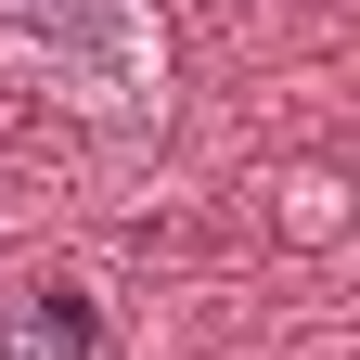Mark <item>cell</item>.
Listing matches in <instances>:
<instances>
[{
	"label": "cell",
	"instance_id": "7a4b0ae2",
	"mask_svg": "<svg viewBox=\"0 0 360 360\" xmlns=\"http://www.w3.org/2000/svg\"><path fill=\"white\" fill-rule=\"evenodd\" d=\"M0 360H103V309L77 283H13L0 296Z\"/></svg>",
	"mask_w": 360,
	"mask_h": 360
},
{
	"label": "cell",
	"instance_id": "6da1fadb",
	"mask_svg": "<svg viewBox=\"0 0 360 360\" xmlns=\"http://www.w3.org/2000/svg\"><path fill=\"white\" fill-rule=\"evenodd\" d=\"M0 65L39 77L77 116H155L167 103L155 0H0Z\"/></svg>",
	"mask_w": 360,
	"mask_h": 360
}]
</instances>
